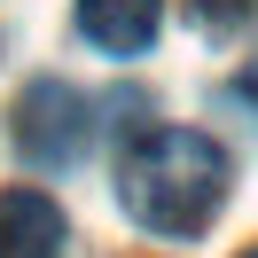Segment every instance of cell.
<instances>
[{
	"label": "cell",
	"instance_id": "2",
	"mask_svg": "<svg viewBox=\"0 0 258 258\" xmlns=\"http://www.w3.org/2000/svg\"><path fill=\"white\" fill-rule=\"evenodd\" d=\"M8 133H16V149L39 172H63V164H79L86 141H94V102L71 79H32L24 102H16V117H8Z\"/></svg>",
	"mask_w": 258,
	"mask_h": 258
},
{
	"label": "cell",
	"instance_id": "1",
	"mask_svg": "<svg viewBox=\"0 0 258 258\" xmlns=\"http://www.w3.org/2000/svg\"><path fill=\"white\" fill-rule=\"evenodd\" d=\"M117 188H125V211L149 235H204L227 204V149L188 125H157L125 149Z\"/></svg>",
	"mask_w": 258,
	"mask_h": 258
},
{
	"label": "cell",
	"instance_id": "6",
	"mask_svg": "<svg viewBox=\"0 0 258 258\" xmlns=\"http://www.w3.org/2000/svg\"><path fill=\"white\" fill-rule=\"evenodd\" d=\"M242 94H250V102H258V55H250V71H242Z\"/></svg>",
	"mask_w": 258,
	"mask_h": 258
},
{
	"label": "cell",
	"instance_id": "5",
	"mask_svg": "<svg viewBox=\"0 0 258 258\" xmlns=\"http://www.w3.org/2000/svg\"><path fill=\"white\" fill-rule=\"evenodd\" d=\"M250 8H258V0H188V16L204 24V32H235Z\"/></svg>",
	"mask_w": 258,
	"mask_h": 258
},
{
	"label": "cell",
	"instance_id": "7",
	"mask_svg": "<svg viewBox=\"0 0 258 258\" xmlns=\"http://www.w3.org/2000/svg\"><path fill=\"white\" fill-rule=\"evenodd\" d=\"M242 258H258V250H242Z\"/></svg>",
	"mask_w": 258,
	"mask_h": 258
},
{
	"label": "cell",
	"instance_id": "4",
	"mask_svg": "<svg viewBox=\"0 0 258 258\" xmlns=\"http://www.w3.org/2000/svg\"><path fill=\"white\" fill-rule=\"evenodd\" d=\"M79 32L102 55H141L157 39V0H79Z\"/></svg>",
	"mask_w": 258,
	"mask_h": 258
},
{
	"label": "cell",
	"instance_id": "3",
	"mask_svg": "<svg viewBox=\"0 0 258 258\" xmlns=\"http://www.w3.org/2000/svg\"><path fill=\"white\" fill-rule=\"evenodd\" d=\"M63 211H55V196L39 188H8L0 196V258H63Z\"/></svg>",
	"mask_w": 258,
	"mask_h": 258
}]
</instances>
